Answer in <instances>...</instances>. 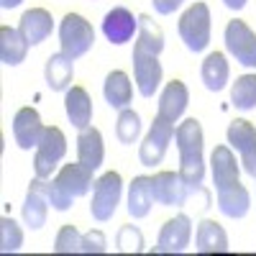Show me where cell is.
I'll use <instances>...</instances> for the list:
<instances>
[{
    "instance_id": "1",
    "label": "cell",
    "mask_w": 256,
    "mask_h": 256,
    "mask_svg": "<svg viewBox=\"0 0 256 256\" xmlns=\"http://www.w3.org/2000/svg\"><path fill=\"white\" fill-rule=\"evenodd\" d=\"M174 141L180 148V177L187 184L190 195L202 192L205 156H202V128L198 118H187L174 128Z\"/></svg>"
},
{
    "instance_id": "2",
    "label": "cell",
    "mask_w": 256,
    "mask_h": 256,
    "mask_svg": "<svg viewBox=\"0 0 256 256\" xmlns=\"http://www.w3.org/2000/svg\"><path fill=\"white\" fill-rule=\"evenodd\" d=\"M92 169H88L82 162L77 164H64L59 169V174L52 180V187H49V202L54 210L64 212L70 210L72 202L82 195H88L90 187H92Z\"/></svg>"
},
{
    "instance_id": "3",
    "label": "cell",
    "mask_w": 256,
    "mask_h": 256,
    "mask_svg": "<svg viewBox=\"0 0 256 256\" xmlns=\"http://www.w3.org/2000/svg\"><path fill=\"white\" fill-rule=\"evenodd\" d=\"M59 41H62V52L72 56V59H80L84 56L92 44H95V28L92 24L84 16L80 13H67L59 24Z\"/></svg>"
},
{
    "instance_id": "4",
    "label": "cell",
    "mask_w": 256,
    "mask_h": 256,
    "mask_svg": "<svg viewBox=\"0 0 256 256\" xmlns=\"http://www.w3.org/2000/svg\"><path fill=\"white\" fill-rule=\"evenodd\" d=\"M180 36L190 52H205L210 44V8L205 3H192L180 18Z\"/></svg>"
},
{
    "instance_id": "5",
    "label": "cell",
    "mask_w": 256,
    "mask_h": 256,
    "mask_svg": "<svg viewBox=\"0 0 256 256\" xmlns=\"http://www.w3.org/2000/svg\"><path fill=\"white\" fill-rule=\"evenodd\" d=\"M120 192H123V180L118 172H105L100 180H95L90 212L98 223H105L116 216V208L120 202Z\"/></svg>"
},
{
    "instance_id": "6",
    "label": "cell",
    "mask_w": 256,
    "mask_h": 256,
    "mask_svg": "<svg viewBox=\"0 0 256 256\" xmlns=\"http://www.w3.org/2000/svg\"><path fill=\"white\" fill-rule=\"evenodd\" d=\"M64 154H67V138H64L62 128H56V126L46 128L41 141H38V146H36V156H34L36 177L49 180L54 174L56 164L64 159Z\"/></svg>"
},
{
    "instance_id": "7",
    "label": "cell",
    "mask_w": 256,
    "mask_h": 256,
    "mask_svg": "<svg viewBox=\"0 0 256 256\" xmlns=\"http://www.w3.org/2000/svg\"><path fill=\"white\" fill-rule=\"evenodd\" d=\"M172 138H174V123L166 120V118H162V116H156L154 123H152V128H148L146 138H144L141 146H138V159H141V164H144V166H156V164H162V159H164V154H166V146H169V141H172Z\"/></svg>"
},
{
    "instance_id": "8",
    "label": "cell",
    "mask_w": 256,
    "mask_h": 256,
    "mask_svg": "<svg viewBox=\"0 0 256 256\" xmlns=\"http://www.w3.org/2000/svg\"><path fill=\"white\" fill-rule=\"evenodd\" d=\"M228 146H233L241 156L244 172L256 177V126L248 123L246 118H236L228 126Z\"/></svg>"
},
{
    "instance_id": "9",
    "label": "cell",
    "mask_w": 256,
    "mask_h": 256,
    "mask_svg": "<svg viewBox=\"0 0 256 256\" xmlns=\"http://www.w3.org/2000/svg\"><path fill=\"white\" fill-rule=\"evenodd\" d=\"M226 49L244 67H256V34L244 20H228L226 26Z\"/></svg>"
},
{
    "instance_id": "10",
    "label": "cell",
    "mask_w": 256,
    "mask_h": 256,
    "mask_svg": "<svg viewBox=\"0 0 256 256\" xmlns=\"http://www.w3.org/2000/svg\"><path fill=\"white\" fill-rule=\"evenodd\" d=\"M49 182L44 177H36L28 184L26 192V202H24V223L31 230H38L46 226V216H49Z\"/></svg>"
},
{
    "instance_id": "11",
    "label": "cell",
    "mask_w": 256,
    "mask_h": 256,
    "mask_svg": "<svg viewBox=\"0 0 256 256\" xmlns=\"http://www.w3.org/2000/svg\"><path fill=\"white\" fill-rule=\"evenodd\" d=\"M134 77L141 98H154V92L162 84V64L156 54H148L141 49H134Z\"/></svg>"
},
{
    "instance_id": "12",
    "label": "cell",
    "mask_w": 256,
    "mask_h": 256,
    "mask_svg": "<svg viewBox=\"0 0 256 256\" xmlns=\"http://www.w3.org/2000/svg\"><path fill=\"white\" fill-rule=\"evenodd\" d=\"M192 238V223L187 216H174L172 220H166L159 230V238L154 251L156 254H182L190 246Z\"/></svg>"
},
{
    "instance_id": "13",
    "label": "cell",
    "mask_w": 256,
    "mask_h": 256,
    "mask_svg": "<svg viewBox=\"0 0 256 256\" xmlns=\"http://www.w3.org/2000/svg\"><path fill=\"white\" fill-rule=\"evenodd\" d=\"M152 190H154V202L166 205V208H182L190 198V190L182 182L180 172H159L152 177Z\"/></svg>"
},
{
    "instance_id": "14",
    "label": "cell",
    "mask_w": 256,
    "mask_h": 256,
    "mask_svg": "<svg viewBox=\"0 0 256 256\" xmlns=\"http://www.w3.org/2000/svg\"><path fill=\"white\" fill-rule=\"evenodd\" d=\"M136 31H138V18L131 10H126V8H113L102 18V34L116 46L131 41Z\"/></svg>"
},
{
    "instance_id": "15",
    "label": "cell",
    "mask_w": 256,
    "mask_h": 256,
    "mask_svg": "<svg viewBox=\"0 0 256 256\" xmlns=\"http://www.w3.org/2000/svg\"><path fill=\"white\" fill-rule=\"evenodd\" d=\"M46 128L41 126V118L34 108H20L13 118V138L16 144L24 148V152H28V148H36L41 136H44Z\"/></svg>"
},
{
    "instance_id": "16",
    "label": "cell",
    "mask_w": 256,
    "mask_h": 256,
    "mask_svg": "<svg viewBox=\"0 0 256 256\" xmlns=\"http://www.w3.org/2000/svg\"><path fill=\"white\" fill-rule=\"evenodd\" d=\"M187 105H190V90H187V84L182 80H172V82L164 84V90L159 95V113L156 116L177 123L182 118V113L187 110Z\"/></svg>"
},
{
    "instance_id": "17",
    "label": "cell",
    "mask_w": 256,
    "mask_h": 256,
    "mask_svg": "<svg viewBox=\"0 0 256 256\" xmlns=\"http://www.w3.org/2000/svg\"><path fill=\"white\" fill-rule=\"evenodd\" d=\"M18 31L24 34V38L28 41V46H38L41 41H46L54 31V18L49 10L44 8H31L20 16Z\"/></svg>"
},
{
    "instance_id": "18",
    "label": "cell",
    "mask_w": 256,
    "mask_h": 256,
    "mask_svg": "<svg viewBox=\"0 0 256 256\" xmlns=\"http://www.w3.org/2000/svg\"><path fill=\"white\" fill-rule=\"evenodd\" d=\"M210 169H212V184H216V190H223L228 184L238 182V162L233 156L230 146H216L212 148Z\"/></svg>"
},
{
    "instance_id": "19",
    "label": "cell",
    "mask_w": 256,
    "mask_h": 256,
    "mask_svg": "<svg viewBox=\"0 0 256 256\" xmlns=\"http://www.w3.org/2000/svg\"><path fill=\"white\" fill-rule=\"evenodd\" d=\"M64 110H67V118L74 128L84 131L90 128V120H92V100L88 95V90L80 88V84H72L64 95Z\"/></svg>"
},
{
    "instance_id": "20",
    "label": "cell",
    "mask_w": 256,
    "mask_h": 256,
    "mask_svg": "<svg viewBox=\"0 0 256 256\" xmlns=\"http://www.w3.org/2000/svg\"><path fill=\"white\" fill-rule=\"evenodd\" d=\"M44 77H46V84L54 92H67L72 88V77H74V59L67 56L64 52L52 54L46 59Z\"/></svg>"
},
{
    "instance_id": "21",
    "label": "cell",
    "mask_w": 256,
    "mask_h": 256,
    "mask_svg": "<svg viewBox=\"0 0 256 256\" xmlns=\"http://www.w3.org/2000/svg\"><path fill=\"white\" fill-rule=\"evenodd\" d=\"M105 159V146H102V134L98 128H84L77 136V162H82L88 169H100Z\"/></svg>"
},
{
    "instance_id": "22",
    "label": "cell",
    "mask_w": 256,
    "mask_h": 256,
    "mask_svg": "<svg viewBox=\"0 0 256 256\" xmlns=\"http://www.w3.org/2000/svg\"><path fill=\"white\" fill-rule=\"evenodd\" d=\"M218 192V210L223 212L226 218H244L248 208H251V195L248 190L236 182V184H228L223 190H216Z\"/></svg>"
},
{
    "instance_id": "23",
    "label": "cell",
    "mask_w": 256,
    "mask_h": 256,
    "mask_svg": "<svg viewBox=\"0 0 256 256\" xmlns=\"http://www.w3.org/2000/svg\"><path fill=\"white\" fill-rule=\"evenodd\" d=\"M154 205V190H152V177H134L128 184V216L131 218H146Z\"/></svg>"
},
{
    "instance_id": "24",
    "label": "cell",
    "mask_w": 256,
    "mask_h": 256,
    "mask_svg": "<svg viewBox=\"0 0 256 256\" xmlns=\"http://www.w3.org/2000/svg\"><path fill=\"white\" fill-rule=\"evenodd\" d=\"M102 95H105V102L116 110H123L131 105V98H134V88H131V80H128L126 72L116 70L105 77V84H102Z\"/></svg>"
},
{
    "instance_id": "25",
    "label": "cell",
    "mask_w": 256,
    "mask_h": 256,
    "mask_svg": "<svg viewBox=\"0 0 256 256\" xmlns=\"http://www.w3.org/2000/svg\"><path fill=\"white\" fill-rule=\"evenodd\" d=\"M26 52H28V41L24 38V34L10 26H0V62L6 67L20 64L26 59Z\"/></svg>"
},
{
    "instance_id": "26",
    "label": "cell",
    "mask_w": 256,
    "mask_h": 256,
    "mask_svg": "<svg viewBox=\"0 0 256 256\" xmlns=\"http://www.w3.org/2000/svg\"><path fill=\"white\" fill-rule=\"evenodd\" d=\"M202 82H205V88L210 92H220L226 84H228V77H230V67H228V59L223 52H212L205 56L202 62Z\"/></svg>"
},
{
    "instance_id": "27",
    "label": "cell",
    "mask_w": 256,
    "mask_h": 256,
    "mask_svg": "<svg viewBox=\"0 0 256 256\" xmlns=\"http://www.w3.org/2000/svg\"><path fill=\"white\" fill-rule=\"evenodd\" d=\"M195 248L200 254H226L228 251V236L216 220H202L195 233Z\"/></svg>"
},
{
    "instance_id": "28",
    "label": "cell",
    "mask_w": 256,
    "mask_h": 256,
    "mask_svg": "<svg viewBox=\"0 0 256 256\" xmlns=\"http://www.w3.org/2000/svg\"><path fill=\"white\" fill-rule=\"evenodd\" d=\"M134 49L156 54V56L164 52V31L148 16H138V36H136V46Z\"/></svg>"
},
{
    "instance_id": "29",
    "label": "cell",
    "mask_w": 256,
    "mask_h": 256,
    "mask_svg": "<svg viewBox=\"0 0 256 256\" xmlns=\"http://www.w3.org/2000/svg\"><path fill=\"white\" fill-rule=\"evenodd\" d=\"M230 102L238 110H254L256 108V74H241L230 88Z\"/></svg>"
},
{
    "instance_id": "30",
    "label": "cell",
    "mask_w": 256,
    "mask_h": 256,
    "mask_svg": "<svg viewBox=\"0 0 256 256\" xmlns=\"http://www.w3.org/2000/svg\"><path fill=\"white\" fill-rule=\"evenodd\" d=\"M141 134V116L131 108H123L116 120V136L120 144H134Z\"/></svg>"
},
{
    "instance_id": "31",
    "label": "cell",
    "mask_w": 256,
    "mask_h": 256,
    "mask_svg": "<svg viewBox=\"0 0 256 256\" xmlns=\"http://www.w3.org/2000/svg\"><path fill=\"white\" fill-rule=\"evenodd\" d=\"M24 246V230L13 218H0V251L3 254H13Z\"/></svg>"
},
{
    "instance_id": "32",
    "label": "cell",
    "mask_w": 256,
    "mask_h": 256,
    "mask_svg": "<svg viewBox=\"0 0 256 256\" xmlns=\"http://www.w3.org/2000/svg\"><path fill=\"white\" fill-rule=\"evenodd\" d=\"M54 251L56 254H77V251H82V236L72 223L59 228L56 241H54Z\"/></svg>"
},
{
    "instance_id": "33",
    "label": "cell",
    "mask_w": 256,
    "mask_h": 256,
    "mask_svg": "<svg viewBox=\"0 0 256 256\" xmlns=\"http://www.w3.org/2000/svg\"><path fill=\"white\" fill-rule=\"evenodd\" d=\"M116 248L123 254H138L144 251V233L136 226H123L116 236Z\"/></svg>"
},
{
    "instance_id": "34",
    "label": "cell",
    "mask_w": 256,
    "mask_h": 256,
    "mask_svg": "<svg viewBox=\"0 0 256 256\" xmlns=\"http://www.w3.org/2000/svg\"><path fill=\"white\" fill-rule=\"evenodd\" d=\"M108 251V238L102 230H88L82 236V254H105Z\"/></svg>"
},
{
    "instance_id": "35",
    "label": "cell",
    "mask_w": 256,
    "mask_h": 256,
    "mask_svg": "<svg viewBox=\"0 0 256 256\" xmlns=\"http://www.w3.org/2000/svg\"><path fill=\"white\" fill-rule=\"evenodd\" d=\"M154 3V10L156 13H162V16H169V13H174L184 0H152Z\"/></svg>"
},
{
    "instance_id": "36",
    "label": "cell",
    "mask_w": 256,
    "mask_h": 256,
    "mask_svg": "<svg viewBox=\"0 0 256 256\" xmlns=\"http://www.w3.org/2000/svg\"><path fill=\"white\" fill-rule=\"evenodd\" d=\"M246 3H248V0H223V6L230 8V10H241Z\"/></svg>"
},
{
    "instance_id": "37",
    "label": "cell",
    "mask_w": 256,
    "mask_h": 256,
    "mask_svg": "<svg viewBox=\"0 0 256 256\" xmlns=\"http://www.w3.org/2000/svg\"><path fill=\"white\" fill-rule=\"evenodd\" d=\"M20 3H24V0H0V6H3L6 10H10V8H18Z\"/></svg>"
}]
</instances>
